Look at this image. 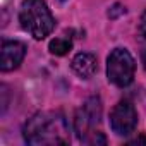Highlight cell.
<instances>
[{
  "instance_id": "obj_12",
  "label": "cell",
  "mask_w": 146,
  "mask_h": 146,
  "mask_svg": "<svg viewBox=\"0 0 146 146\" xmlns=\"http://www.w3.org/2000/svg\"><path fill=\"white\" fill-rule=\"evenodd\" d=\"M143 65H144V69H146V50L143 52Z\"/></svg>"
},
{
  "instance_id": "obj_4",
  "label": "cell",
  "mask_w": 146,
  "mask_h": 146,
  "mask_svg": "<svg viewBox=\"0 0 146 146\" xmlns=\"http://www.w3.org/2000/svg\"><path fill=\"white\" fill-rule=\"evenodd\" d=\"M136 72V64L132 55L125 48H115L107 58V78L112 84L125 88L132 83Z\"/></svg>"
},
{
  "instance_id": "obj_3",
  "label": "cell",
  "mask_w": 146,
  "mask_h": 146,
  "mask_svg": "<svg viewBox=\"0 0 146 146\" xmlns=\"http://www.w3.org/2000/svg\"><path fill=\"white\" fill-rule=\"evenodd\" d=\"M102 122V102L98 96L88 98L83 107L78 110L76 119H74V131L79 141L88 143V144H105V136L96 129Z\"/></svg>"
},
{
  "instance_id": "obj_11",
  "label": "cell",
  "mask_w": 146,
  "mask_h": 146,
  "mask_svg": "<svg viewBox=\"0 0 146 146\" xmlns=\"http://www.w3.org/2000/svg\"><path fill=\"white\" fill-rule=\"evenodd\" d=\"M139 143H146V137L141 136V137H136L134 141H131V144H139Z\"/></svg>"
},
{
  "instance_id": "obj_2",
  "label": "cell",
  "mask_w": 146,
  "mask_h": 146,
  "mask_svg": "<svg viewBox=\"0 0 146 146\" xmlns=\"http://www.w3.org/2000/svg\"><path fill=\"white\" fill-rule=\"evenodd\" d=\"M19 23L35 40L46 38L55 28V19L45 0H24L19 9Z\"/></svg>"
},
{
  "instance_id": "obj_6",
  "label": "cell",
  "mask_w": 146,
  "mask_h": 146,
  "mask_svg": "<svg viewBox=\"0 0 146 146\" xmlns=\"http://www.w3.org/2000/svg\"><path fill=\"white\" fill-rule=\"evenodd\" d=\"M26 55V45L21 41H9L5 40L0 50V69L2 72H9L19 67V64L24 60Z\"/></svg>"
},
{
  "instance_id": "obj_9",
  "label": "cell",
  "mask_w": 146,
  "mask_h": 146,
  "mask_svg": "<svg viewBox=\"0 0 146 146\" xmlns=\"http://www.w3.org/2000/svg\"><path fill=\"white\" fill-rule=\"evenodd\" d=\"M137 33L141 36V40H146V11L141 14L139 17V24H137Z\"/></svg>"
},
{
  "instance_id": "obj_7",
  "label": "cell",
  "mask_w": 146,
  "mask_h": 146,
  "mask_svg": "<svg viewBox=\"0 0 146 146\" xmlns=\"http://www.w3.org/2000/svg\"><path fill=\"white\" fill-rule=\"evenodd\" d=\"M70 67L76 74L83 79H90L95 76V72L98 70V64H96V57L93 53H86V52H81L78 53L70 62Z\"/></svg>"
},
{
  "instance_id": "obj_13",
  "label": "cell",
  "mask_w": 146,
  "mask_h": 146,
  "mask_svg": "<svg viewBox=\"0 0 146 146\" xmlns=\"http://www.w3.org/2000/svg\"><path fill=\"white\" fill-rule=\"evenodd\" d=\"M58 2H65V0H58Z\"/></svg>"
},
{
  "instance_id": "obj_8",
  "label": "cell",
  "mask_w": 146,
  "mask_h": 146,
  "mask_svg": "<svg viewBox=\"0 0 146 146\" xmlns=\"http://www.w3.org/2000/svg\"><path fill=\"white\" fill-rule=\"evenodd\" d=\"M48 48H50V52H52L53 55L62 57V55H65V53L70 52V48H72V41H70L69 38H55V40L50 41Z\"/></svg>"
},
{
  "instance_id": "obj_10",
  "label": "cell",
  "mask_w": 146,
  "mask_h": 146,
  "mask_svg": "<svg viewBox=\"0 0 146 146\" xmlns=\"http://www.w3.org/2000/svg\"><path fill=\"white\" fill-rule=\"evenodd\" d=\"M124 12H125V9H124L122 5H119V4H117V5H113V7H112V9L108 11V17L115 19V17H117L119 14H124Z\"/></svg>"
},
{
  "instance_id": "obj_5",
  "label": "cell",
  "mask_w": 146,
  "mask_h": 146,
  "mask_svg": "<svg viewBox=\"0 0 146 146\" xmlns=\"http://www.w3.org/2000/svg\"><path fill=\"white\" fill-rule=\"evenodd\" d=\"M137 113L131 102L120 100L110 112V127L117 136H127L136 129Z\"/></svg>"
},
{
  "instance_id": "obj_1",
  "label": "cell",
  "mask_w": 146,
  "mask_h": 146,
  "mask_svg": "<svg viewBox=\"0 0 146 146\" xmlns=\"http://www.w3.org/2000/svg\"><path fill=\"white\" fill-rule=\"evenodd\" d=\"M24 141L31 146H55L69 143V125L58 112H38L24 125Z\"/></svg>"
}]
</instances>
